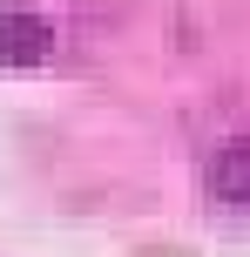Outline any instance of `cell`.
Segmentation results:
<instances>
[{"label": "cell", "instance_id": "obj_1", "mask_svg": "<svg viewBox=\"0 0 250 257\" xmlns=\"http://www.w3.org/2000/svg\"><path fill=\"white\" fill-rule=\"evenodd\" d=\"M48 48H54V27L34 7H0V68L48 61Z\"/></svg>", "mask_w": 250, "mask_h": 257}, {"label": "cell", "instance_id": "obj_2", "mask_svg": "<svg viewBox=\"0 0 250 257\" xmlns=\"http://www.w3.org/2000/svg\"><path fill=\"white\" fill-rule=\"evenodd\" d=\"M210 190L216 196H250V142H230L210 163Z\"/></svg>", "mask_w": 250, "mask_h": 257}]
</instances>
